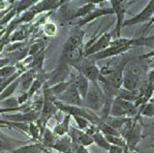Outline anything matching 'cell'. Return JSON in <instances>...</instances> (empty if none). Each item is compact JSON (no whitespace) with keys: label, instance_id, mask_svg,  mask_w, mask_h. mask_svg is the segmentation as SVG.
<instances>
[{"label":"cell","instance_id":"cell-2","mask_svg":"<svg viewBox=\"0 0 154 153\" xmlns=\"http://www.w3.org/2000/svg\"><path fill=\"white\" fill-rule=\"evenodd\" d=\"M132 2H123L118 1V0H111L110 5L114 11V15H116V26L115 29L111 32L112 39H118L121 37V30L123 28V22H124V17L128 11L127 6Z\"/></svg>","mask_w":154,"mask_h":153},{"label":"cell","instance_id":"cell-20","mask_svg":"<svg viewBox=\"0 0 154 153\" xmlns=\"http://www.w3.org/2000/svg\"><path fill=\"white\" fill-rule=\"evenodd\" d=\"M96 2L95 1H89L86 2L85 4H83L80 8H77L75 14H73L72 19H83L86 16H88L90 13H92L93 11H95L96 8Z\"/></svg>","mask_w":154,"mask_h":153},{"label":"cell","instance_id":"cell-47","mask_svg":"<svg viewBox=\"0 0 154 153\" xmlns=\"http://www.w3.org/2000/svg\"><path fill=\"white\" fill-rule=\"evenodd\" d=\"M54 153H61V152H54Z\"/></svg>","mask_w":154,"mask_h":153},{"label":"cell","instance_id":"cell-41","mask_svg":"<svg viewBox=\"0 0 154 153\" xmlns=\"http://www.w3.org/2000/svg\"><path fill=\"white\" fill-rule=\"evenodd\" d=\"M124 149L125 148H121L118 147V146H112L111 145L110 150H109V153H124Z\"/></svg>","mask_w":154,"mask_h":153},{"label":"cell","instance_id":"cell-10","mask_svg":"<svg viewBox=\"0 0 154 153\" xmlns=\"http://www.w3.org/2000/svg\"><path fill=\"white\" fill-rule=\"evenodd\" d=\"M130 49H132L131 47H113V46H110L108 49L106 50L99 52V53H96L94 55H91L89 56L88 58H90L91 60L95 61L97 62L99 60H103V59H110V58H114L116 56H119V55H122L124 54L125 52H128Z\"/></svg>","mask_w":154,"mask_h":153},{"label":"cell","instance_id":"cell-21","mask_svg":"<svg viewBox=\"0 0 154 153\" xmlns=\"http://www.w3.org/2000/svg\"><path fill=\"white\" fill-rule=\"evenodd\" d=\"M140 95H141V90H126L124 88H120L117 92L116 97L122 98L124 100L130 103H136L139 99Z\"/></svg>","mask_w":154,"mask_h":153},{"label":"cell","instance_id":"cell-22","mask_svg":"<svg viewBox=\"0 0 154 153\" xmlns=\"http://www.w3.org/2000/svg\"><path fill=\"white\" fill-rule=\"evenodd\" d=\"M58 136H56L54 135L53 130L50 129L49 127H47L44 131V135H42L41 144L44 148H47V149H51L54 146V144L56 143Z\"/></svg>","mask_w":154,"mask_h":153},{"label":"cell","instance_id":"cell-34","mask_svg":"<svg viewBox=\"0 0 154 153\" xmlns=\"http://www.w3.org/2000/svg\"><path fill=\"white\" fill-rule=\"evenodd\" d=\"M109 144L112 146H118L121 148H127L126 142L122 136H105Z\"/></svg>","mask_w":154,"mask_h":153},{"label":"cell","instance_id":"cell-36","mask_svg":"<svg viewBox=\"0 0 154 153\" xmlns=\"http://www.w3.org/2000/svg\"><path fill=\"white\" fill-rule=\"evenodd\" d=\"M72 118L75 121V123H77V126H78L77 128L80 129V130L85 131L92 124L91 122L89 121V120H87L86 118H83V117L75 116V117H72Z\"/></svg>","mask_w":154,"mask_h":153},{"label":"cell","instance_id":"cell-45","mask_svg":"<svg viewBox=\"0 0 154 153\" xmlns=\"http://www.w3.org/2000/svg\"><path fill=\"white\" fill-rule=\"evenodd\" d=\"M124 153H130L129 150H128V148H125V149H124Z\"/></svg>","mask_w":154,"mask_h":153},{"label":"cell","instance_id":"cell-5","mask_svg":"<svg viewBox=\"0 0 154 153\" xmlns=\"http://www.w3.org/2000/svg\"><path fill=\"white\" fill-rule=\"evenodd\" d=\"M56 100L58 102L65 103V105H69V106H77V107H85L84 106V100L81 97L80 93L78 92L77 87L75 85V82L70 74V84L68 86L67 90L64 93H62L61 95L57 96Z\"/></svg>","mask_w":154,"mask_h":153},{"label":"cell","instance_id":"cell-28","mask_svg":"<svg viewBox=\"0 0 154 153\" xmlns=\"http://www.w3.org/2000/svg\"><path fill=\"white\" fill-rule=\"evenodd\" d=\"M42 32L47 37L56 36L57 33H58V26L56 25V23L52 22V21H48V22L42 24Z\"/></svg>","mask_w":154,"mask_h":153},{"label":"cell","instance_id":"cell-12","mask_svg":"<svg viewBox=\"0 0 154 153\" xmlns=\"http://www.w3.org/2000/svg\"><path fill=\"white\" fill-rule=\"evenodd\" d=\"M109 15H114V11L112 8H96L95 11H93L92 13H90L88 16H86L85 18L80 19L77 23L75 24V27L82 28L83 26L89 24L92 21L96 20V19L103 17V16H109Z\"/></svg>","mask_w":154,"mask_h":153},{"label":"cell","instance_id":"cell-13","mask_svg":"<svg viewBox=\"0 0 154 153\" xmlns=\"http://www.w3.org/2000/svg\"><path fill=\"white\" fill-rule=\"evenodd\" d=\"M37 27L36 24H22L13 32V34L9 36L11 43H21L25 41L26 38L30 35L33 29Z\"/></svg>","mask_w":154,"mask_h":153},{"label":"cell","instance_id":"cell-26","mask_svg":"<svg viewBox=\"0 0 154 153\" xmlns=\"http://www.w3.org/2000/svg\"><path fill=\"white\" fill-rule=\"evenodd\" d=\"M28 136L31 138L32 141H34V143H41L42 133L35 122L28 124Z\"/></svg>","mask_w":154,"mask_h":153},{"label":"cell","instance_id":"cell-40","mask_svg":"<svg viewBox=\"0 0 154 153\" xmlns=\"http://www.w3.org/2000/svg\"><path fill=\"white\" fill-rule=\"evenodd\" d=\"M137 58H138V59H140V60H149V59H152V58H154V50L150 51L149 53L143 54V55L137 56Z\"/></svg>","mask_w":154,"mask_h":153},{"label":"cell","instance_id":"cell-6","mask_svg":"<svg viewBox=\"0 0 154 153\" xmlns=\"http://www.w3.org/2000/svg\"><path fill=\"white\" fill-rule=\"evenodd\" d=\"M154 14V0L149 1L146 4V6L140 11L139 14L134 15L132 18L126 19L123 22V28L124 27H131V26L138 25V24H143V23L149 22L151 20Z\"/></svg>","mask_w":154,"mask_h":153},{"label":"cell","instance_id":"cell-15","mask_svg":"<svg viewBox=\"0 0 154 153\" xmlns=\"http://www.w3.org/2000/svg\"><path fill=\"white\" fill-rule=\"evenodd\" d=\"M75 9L77 8H73L72 4L70 2L65 1L60 8L57 9V20L60 22V24H66V23L72 20Z\"/></svg>","mask_w":154,"mask_h":153},{"label":"cell","instance_id":"cell-39","mask_svg":"<svg viewBox=\"0 0 154 153\" xmlns=\"http://www.w3.org/2000/svg\"><path fill=\"white\" fill-rule=\"evenodd\" d=\"M154 25V14H153V16H152V18H151V20L149 21L148 23L146 24V26L144 27V29L142 30V33L140 36H147V33H148L149 31H150V29H151V27Z\"/></svg>","mask_w":154,"mask_h":153},{"label":"cell","instance_id":"cell-3","mask_svg":"<svg viewBox=\"0 0 154 153\" xmlns=\"http://www.w3.org/2000/svg\"><path fill=\"white\" fill-rule=\"evenodd\" d=\"M70 74H72V72H70L69 65L66 63L59 62L55 69L47 74V80L44 86L50 88V87H53L57 84L69 81Z\"/></svg>","mask_w":154,"mask_h":153},{"label":"cell","instance_id":"cell-11","mask_svg":"<svg viewBox=\"0 0 154 153\" xmlns=\"http://www.w3.org/2000/svg\"><path fill=\"white\" fill-rule=\"evenodd\" d=\"M67 135L72 139V143L83 146V147H88V146L94 144L93 139H92L91 136L87 135L85 131L80 130V129L73 127V126H70L69 127V131H68Z\"/></svg>","mask_w":154,"mask_h":153},{"label":"cell","instance_id":"cell-24","mask_svg":"<svg viewBox=\"0 0 154 153\" xmlns=\"http://www.w3.org/2000/svg\"><path fill=\"white\" fill-rule=\"evenodd\" d=\"M41 143H33V144H24L21 147L17 148L11 152H0V153H38L42 149Z\"/></svg>","mask_w":154,"mask_h":153},{"label":"cell","instance_id":"cell-31","mask_svg":"<svg viewBox=\"0 0 154 153\" xmlns=\"http://www.w3.org/2000/svg\"><path fill=\"white\" fill-rule=\"evenodd\" d=\"M97 129L103 133V136H121L120 133L118 130H116L115 128H113L112 126H110L109 124H106V122H101L97 125Z\"/></svg>","mask_w":154,"mask_h":153},{"label":"cell","instance_id":"cell-9","mask_svg":"<svg viewBox=\"0 0 154 153\" xmlns=\"http://www.w3.org/2000/svg\"><path fill=\"white\" fill-rule=\"evenodd\" d=\"M111 41H112L111 32L103 31V33L96 38V41L92 44V46L85 51V57H89V56L94 55V54L99 53V52L108 49L111 44Z\"/></svg>","mask_w":154,"mask_h":153},{"label":"cell","instance_id":"cell-42","mask_svg":"<svg viewBox=\"0 0 154 153\" xmlns=\"http://www.w3.org/2000/svg\"><path fill=\"white\" fill-rule=\"evenodd\" d=\"M147 83L153 84L154 83V67L149 70L148 75H147Z\"/></svg>","mask_w":154,"mask_h":153},{"label":"cell","instance_id":"cell-38","mask_svg":"<svg viewBox=\"0 0 154 153\" xmlns=\"http://www.w3.org/2000/svg\"><path fill=\"white\" fill-rule=\"evenodd\" d=\"M17 99H18V103H19V106H20V107H22V106L26 105L27 103H29V98H28L27 92H22L18 97H17Z\"/></svg>","mask_w":154,"mask_h":153},{"label":"cell","instance_id":"cell-16","mask_svg":"<svg viewBox=\"0 0 154 153\" xmlns=\"http://www.w3.org/2000/svg\"><path fill=\"white\" fill-rule=\"evenodd\" d=\"M72 77L73 79V82H75V85L77 87L78 92L80 93L83 100H85V98H86V96H87V93H88V90H89L90 82L83 76L82 74H80V72H78L77 75H73L72 72Z\"/></svg>","mask_w":154,"mask_h":153},{"label":"cell","instance_id":"cell-23","mask_svg":"<svg viewBox=\"0 0 154 153\" xmlns=\"http://www.w3.org/2000/svg\"><path fill=\"white\" fill-rule=\"evenodd\" d=\"M132 118H129V117H119V118H114V117H110L103 120V122H106V124H109L110 126H112L113 128H115L116 130H118L120 133V130L122 129L123 126L129 122Z\"/></svg>","mask_w":154,"mask_h":153},{"label":"cell","instance_id":"cell-27","mask_svg":"<svg viewBox=\"0 0 154 153\" xmlns=\"http://www.w3.org/2000/svg\"><path fill=\"white\" fill-rule=\"evenodd\" d=\"M92 139H93L94 144L97 145L99 148H101V149L106 150V151H109V150H110L111 145L109 144V142L106 141V136H103V133H101L99 130H97L95 133H94L93 136H92Z\"/></svg>","mask_w":154,"mask_h":153},{"label":"cell","instance_id":"cell-4","mask_svg":"<svg viewBox=\"0 0 154 153\" xmlns=\"http://www.w3.org/2000/svg\"><path fill=\"white\" fill-rule=\"evenodd\" d=\"M73 68L78 72L82 74L90 83H98L99 76H100V68L97 66L95 61L91 60L88 57H85Z\"/></svg>","mask_w":154,"mask_h":153},{"label":"cell","instance_id":"cell-29","mask_svg":"<svg viewBox=\"0 0 154 153\" xmlns=\"http://www.w3.org/2000/svg\"><path fill=\"white\" fill-rule=\"evenodd\" d=\"M19 84H20V80H19V78L17 80H15L13 83L9 84V85L3 90V92L0 94V102H1V100L6 99V98H8V97H11L14 92H15V91L17 90V88L19 87Z\"/></svg>","mask_w":154,"mask_h":153},{"label":"cell","instance_id":"cell-43","mask_svg":"<svg viewBox=\"0 0 154 153\" xmlns=\"http://www.w3.org/2000/svg\"><path fill=\"white\" fill-rule=\"evenodd\" d=\"M6 65H11L9 64V61H8V58H5V57L0 58V68L6 66Z\"/></svg>","mask_w":154,"mask_h":153},{"label":"cell","instance_id":"cell-30","mask_svg":"<svg viewBox=\"0 0 154 153\" xmlns=\"http://www.w3.org/2000/svg\"><path fill=\"white\" fill-rule=\"evenodd\" d=\"M48 41L46 39H39V41H35L29 44V56H34L37 53H39L42 50L46 49Z\"/></svg>","mask_w":154,"mask_h":153},{"label":"cell","instance_id":"cell-8","mask_svg":"<svg viewBox=\"0 0 154 153\" xmlns=\"http://www.w3.org/2000/svg\"><path fill=\"white\" fill-rule=\"evenodd\" d=\"M84 37H85V31L82 30L81 28L73 27L69 32L67 39L65 41L64 44H63L62 48V53L65 54L67 52L73 50L75 48H79V47L84 46Z\"/></svg>","mask_w":154,"mask_h":153},{"label":"cell","instance_id":"cell-25","mask_svg":"<svg viewBox=\"0 0 154 153\" xmlns=\"http://www.w3.org/2000/svg\"><path fill=\"white\" fill-rule=\"evenodd\" d=\"M36 0H22V1H17L15 2V8L17 11V17L21 16V14H24L29 8H31L34 4H36Z\"/></svg>","mask_w":154,"mask_h":153},{"label":"cell","instance_id":"cell-49","mask_svg":"<svg viewBox=\"0 0 154 153\" xmlns=\"http://www.w3.org/2000/svg\"><path fill=\"white\" fill-rule=\"evenodd\" d=\"M130 153H134V152H130Z\"/></svg>","mask_w":154,"mask_h":153},{"label":"cell","instance_id":"cell-7","mask_svg":"<svg viewBox=\"0 0 154 153\" xmlns=\"http://www.w3.org/2000/svg\"><path fill=\"white\" fill-rule=\"evenodd\" d=\"M1 119L13 123H24L29 124L32 122H36L41 117V113L36 111H31L28 113H8V114L0 115Z\"/></svg>","mask_w":154,"mask_h":153},{"label":"cell","instance_id":"cell-17","mask_svg":"<svg viewBox=\"0 0 154 153\" xmlns=\"http://www.w3.org/2000/svg\"><path fill=\"white\" fill-rule=\"evenodd\" d=\"M37 75V72L34 69H29L27 70L24 74H22L20 77H19V80H20V84H19V87H20L21 93L22 92H28L31 87L33 81L35 80Z\"/></svg>","mask_w":154,"mask_h":153},{"label":"cell","instance_id":"cell-46","mask_svg":"<svg viewBox=\"0 0 154 153\" xmlns=\"http://www.w3.org/2000/svg\"><path fill=\"white\" fill-rule=\"evenodd\" d=\"M151 100H152V102H154V93H153V96H152V98H151Z\"/></svg>","mask_w":154,"mask_h":153},{"label":"cell","instance_id":"cell-33","mask_svg":"<svg viewBox=\"0 0 154 153\" xmlns=\"http://www.w3.org/2000/svg\"><path fill=\"white\" fill-rule=\"evenodd\" d=\"M110 117H114V118H119V117H127V114L124 110L120 107L118 103H116L113 100L112 107L110 110Z\"/></svg>","mask_w":154,"mask_h":153},{"label":"cell","instance_id":"cell-1","mask_svg":"<svg viewBox=\"0 0 154 153\" xmlns=\"http://www.w3.org/2000/svg\"><path fill=\"white\" fill-rule=\"evenodd\" d=\"M106 96L103 92L98 83H90L89 90L84 100L85 108L92 111L93 113L100 112L106 103Z\"/></svg>","mask_w":154,"mask_h":153},{"label":"cell","instance_id":"cell-44","mask_svg":"<svg viewBox=\"0 0 154 153\" xmlns=\"http://www.w3.org/2000/svg\"><path fill=\"white\" fill-rule=\"evenodd\" d=\"M38 153H54V152H52L50 149H47V148H42V149L39 151Z\"/></svg>","mask_w":154,"mask_h":153},{"label":"cell","instance_id":"cell-18","mask_svg":"<svg viewBox=\"0 0 154 153\" xmlns=\"http://www.w3.org/2000/svg\"><path fill=\"white\" fill-rule=\"evenodd\" d=\"M51 149L55 150L56 152H61V153H73L72 139L69 138L68 135L61 136V138H58L56 143L54 144V146Z\"/></svg>","mask_w":154,"mask_h":153},{"label":"cell","instance_id":"cell-32","mask_svg":"<svg viewBox=\"0 0 154 153\" xmlns=\"http://www.w3.org/2000/svg\"><path fill=\"white\" fill-rule=\"evenodd\" d=\"M69 84H70V79H69V81H67V82H63V83L57 84V85H55V86L50 87V88L48 87V88H49L50 92L53 94V95L55 96V98H56L57 96L61 95V94L64 93L65 91L67 90V88H68V86H69Z\"/></svg>","mask_w":154,"mask_h":153},{"label":"cell","instance_id":"cell-19","mask_svg":"<svg viewBox=\"0 0 154 153\" xmlns=\"http://www.w3.org/2000/svg\"><path fill=\"white\" fill-rule=\"evenodd\" d=\"M70 119H72L70 115H65L61 121L57 122L55 127L52 129L54 135L58 136V138H61V136H64L67 135L70 127Z\"/></svg>","mask_w":154,"mask_h":153},{"label":"cell","instance_id":"cell-37","mask_svg":"<svg viewBox=\"0 0 154 153\" xmlns=\"http://www.w3.org/2000/svg\"><path fill=\"white\" fill-rule=\"evenodd\" d=\"M141 116L145 117H154V102L150 100L147 105L142 107Z\"/></svg>","mask_w":154,"mask_h":153},{"label":"cell","instance_id":"cell-35","mask_svg":"<svg viewBox=\"0 0 154 153\" xmlns=\"http://www.w3.org/2000/svg\"><path fill=\"white\" fill-rule=\"evenodd\" d=\"M18 72L16 65H6L0 68V79H8Z\"/></svg>","mask_w":154,"mask_h":153},{"label":"cell","instance_id":"cell-14","mask_svg":"<svg viewBox=\"0 0 154 153\" xmlns=\"http://www.w3.org/2000/svg\"><path fill=\"white\" fill-rule=\"evenodd\" d=\"M23 146V142L0 131V152H11Z\"/></svg>","mask_w":154,"mask_h":153},{"label":"cell","instance_id":"cell-48","mask_svg":"<svg viewBox=\"0 0 154 153\" xmlns=\"http://www.w3.org/2000/svg\"><path fill=\"white\" fill-rule=\"evenodd\" d=\"M152 85H153V88H154V83H153V84H152Z\"/></svg>","mask_w":154,"mask_h":153}]
</instances>
